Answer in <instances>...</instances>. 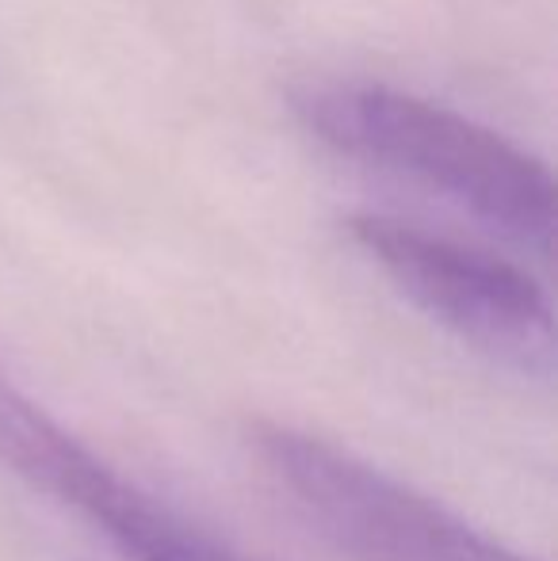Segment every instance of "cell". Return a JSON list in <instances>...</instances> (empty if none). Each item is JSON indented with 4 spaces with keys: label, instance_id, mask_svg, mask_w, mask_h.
Wrapping results in <instances>:
<instances>
[{
    "label": "cell",
    "instance_id": "cell-2",
    "mask_svg": "<svg viewBox=\"0 0 558 561\" xmlns=\"http://www.w3.org/2000/svg\"><path fill=\"white\" fill-rule=\"evenodd\" d=\"M253 447L298 516L352 561H528L436 496L314 432L261 421Z\"/></svg>",
    "mask_w": 558,
    "mask_h": 561
},
{
    "label": "cell",
    "instance_id": "cell-3",
    "mask_svg": "<svg viewBox=\"0 0 558 561\" xmlns=\"http://www.w3.org/2000/svg\"><path fill=\"white\" fill-rule=\"evenodd\" d=\"M349 237L406 302L455 340L521 375H551V298L521 264L387 215L349 218Z\"/></svg>",
    "mask_w": 558,
    "mask_h": 561
},
{
    "label": "cell",
    "instance_id": "cell-1",
    "mask_svg": "<svg viewBox=\"0 0 558 561\" xmlns=\"http://www.w3.org/2000/svg\"><path fill=\"white\" fill-rule=\"evenodd\" d=\"M298 115L337 153L413 180L482 226L544 256L551 252V169L505 134L372 81L310 89L298 100Z\"/></svg>",
    "mask_w": 558,
    "mask_h": 561
},
{
    "label": "cell",
    "instance_id": "cell-4",
    "mask_svg": "<svg viewBox=\"0 0 558 561\" xmlns=\"http://www.w3.org/2000/svg\"><path fill=\"white\" fill-rule=\"evenodd\" d=\"M0 462L35 493L73 508L135 561H246L226 542L141 493L50 416L0 363Z\"/></svg>",
    "mask_w": 558,
    "mask_h": 561
}]
</instances>
